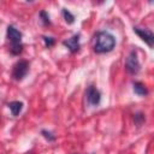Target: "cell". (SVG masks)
Returning a JSON list of instances; mask_svg holds the SVG:
<instances>
[{
    "label": "cell",
    "instance_id": "6da1fadb",
    "mask_svg": "<svg viewBox=\"0 0 154 154\" xmlns=\"http://www.w3.org/2000/svg\"><path fill=\"white\" fill-rule=\"evenodd\" d=\"M116 46V37L108 31H99L95 36L94 51L99 54L111 52Z\"/></svg>",
    "mask_w": 154,
    "mask_h": 154
},
{
    "label": "cell",
    "instance_id": "7a4b0ae2",
    "mask_svg": "<svg viewBox=\"0 0 154 154\" xmlns=\"http://www.w3.org/2000/svg\"><path fill=\"white\" fill-rule=\"evenodd\" d=\"M28 71H29V63L24 59L18 60L12 69V78L16 81H22L26 76Z\"/></svg>",
    "mask_w": 154,
    "mask_h": 154
},
{
    "label": "cell",
    "instance_id": "3957f363",
    "mask_svg": "<svg viewBox=\"0 0 154 154\" xmlns=\"http://www.w3.org/2000/svg\"><path fill=\"white\" fill-rule=\"evenodd\" d=\"M125 69L131 75H136L140 72L141 70V64L138 61V58H137V54L135 51H131L129 53V55L126 57V60H125Z\"/></svg>",
    "mask_w": 154,
    "mask_h": 154
},
{
    "label": "cell",
    "instance_id": "277c9868",
    "mask_svg": "<svg viewBox=\"0 0 154 154\" xmlns=\"http://www.w3.org/2000/svg\"><path fill=\"white\" fill-rule=\"evenodd\" d=\"M134 32L142 40L144 41L150 48H154V32L147 28H138L134 26Z\"/></svg>",
    "mask_w": 154,
    "mask_h": 154
},
{
    "label": "cell",
    "instance_id": "5b68a950",
    "mask_svg": "<svg viewBox=\"0 0 154 154\" xmlns=\"http://www.w3.org/2000/svg\"><path fill=\"white\" fill-rule=\"evenodd\" d=\"M85 96H87V101L90 106H97L101 101V93L94 85L88 87V89L85 91Z\"/></svg>",
    "mask_w": 154,
    "mask_h": 154
},
{
    "label": "cell",
    "instance_id": "8992f818",
    "mask_svg": "<svg viewBox=\"0 0 154 154\" xmlns=\"http://www.w3.org/2000/svg\"><path fill=\"white\" fill-rule=\"evenodd\" d=\"M7 37L12 43L11 47H16V46L22 45V32L18 29H16L13 25L7 26Z\"/></svg>",
    "mask_w": 154,
    "mask_h": 154
},
{
    "label": "cell",
    "instance_id": "52a82bcc",
    "mask_svg": "<svg viewBox=\"0 0 154 154\" xmlns=\"http://www.w3.org/2000/svg\"><path fill=\"white\" fill-rule=\"evenodd\" d=\"M63 45L65 47H67V49L71 53H77L79 51V47H81V43H79V34H76L72 37L63 41Z\"/></svg>",
    "mask_w": 154,
    "mask_h": 154
},
{
    "label": "cell",
    "instance_id": "ba28073f",
    "mask_svg": "<svg viewBox=\"0 0 154 154\" xmlns=\"http://www.w3.org/2000/svg\"><path fill=\"white\" fill-rule=\"evenodd\" d=\"M132 89H134V93L140 95V96H146L148 94V89L142 82H134L132 83Z\"/></svg>",
    "mask_w": 154,
    "mask_h": 154
},
{
    "label": "cell",
    "instance_id": "9c48e42d",
    "mask_svg": "<svg viewBox=\"0 0 154 154\" xmlns=\"http://www.w3.org/2000/svg\"><path fill=\"white\" fill-rule=\"evenodd\" d=\"M8 108L12 113V116H18L23 109V102L22 101H12L8 103Z\"/></svg>",
    "mask_w": 154,
    "mask_h": 154
},
{
    "label": "cell",
    "instance_id": "30bf717a",
    "mask_svg": "<svg viewBox=\"0 0 154 154\" xmlns=\"http://www.w3.org/2000/svg\"><path fill=\"white\" fill-rule=\"evenodd\" d=\"M61 13H63V17H64V19H65V22H66L67 24H72V23L75 22V16H73L69 10L63 8Z\"/></svg>",
    "mask_w": 154,
    "mask_h": 154
},
{
    "label": "cell",
    "instance_id": "8fae6325",
    "mask_svg": "<svg viewBox=\"0 0 154 154\" xmlns=\"http://www.w3.org/2000/svg\"><path fill=\"white\" fill-rule=\"evenodd\" d=\"M41 135H42L48 142H53V141H55V136H54L51 131H48V130H41Z\"/></svg>",
    "mask_w": 154,
    "mask_h": 154
},
{
    "label": "cell",
    "instance_id": "7c38bea8",
    "mask_svg": "<svg viewBox=\"0 0 154 154\" xmlns=\"http://www.w3.org/2000/svg\"><path fill=\"white\" fill-rule=\"evenodd\" d=\"M40 18H41V20H42V23H43L45 25H49V24H51L49 16H48V13H47L46 11H41V12H40Z\"/></svg>",
    "mask_w": 154,
    "mask_h": 154
},
{
    "label": "cell",
    "instance_id": "4fadbf2b",
    "mask_svg": "<svg viewBox=\"0 0 154 154\" xmlns=\"http://www.w3.org/2000/svg\"><path fill=\"white\" fill-rule=\"evenodd\" d=\"M144 114L143 113H141V112H138V113H136L135 114V117H134V120H135V123L137 124V126H140L143 122H144Z\"/></svg>",
    "mask_w": 154,
    "mask_h": 154
},
{
    "label": "cell",
    "instance_id": "5bb4252c",
    "mask_svg": "<svg viewBox=\"0 0 154 154\" xmlns=\"http://www.w3.org/2000/svg\"><path fill=\"white\" fill-rule=\"evenodd\" d=\"M42 38H43V41H45V45H46V47H47V48H49V47H52V46L54 45V42H55V40H54L53 37H48V36H43Z\"/></svg>",
    "mask_w": 154,
    "mask_h": 154
},
{
    "label": "cell",
    "instance_id": "9a60e30c",
    "mask_svg": "<svg viewBox=\"0 0 154 154\" xmlns=\"http://www.w3.org/2000/svg\"><path fill=\"white\" fill-rule=\"evenodd\" d=\"M72 154H77V153H72Z\"/></svg>",
    "mask_w": 154,
    "mask_h": 154
},
{
    "label": "cell",
    "instance_id": "2e32d148",
    "mask_svg": "<svg viewBox=\"0 0 154 154\" xmlns=\"http://www.w3.org/2000/svg\"><path fill=\"white\" fill-rule=\"evenodd\" d=\"M91 154H94V153H91Z\"/></svg>",
    "mask_w": 154,
    "mask_h": 154
}]
</instances>
